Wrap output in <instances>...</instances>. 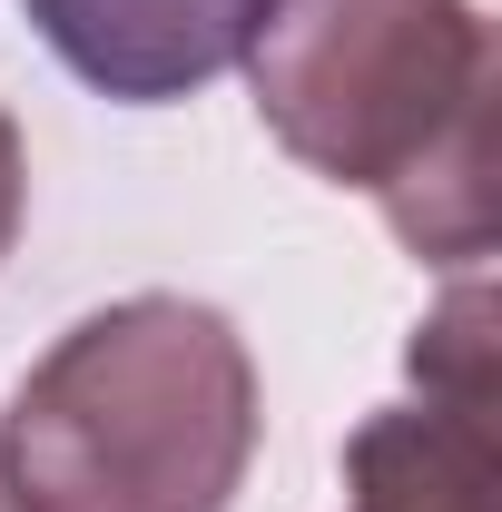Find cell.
Masks as SVG:
<instances>
[{
  "instance_id": "6da1fadb",
  "label": "cell",
  "mask_w": 502,
  "mask_h": 512,
  "mask_svg": "<svg viewBox=\"0 0 502 512\" xmlns=\"http://www.w3.org/2000/svg\"><path fill=\"white\" fill-rule=\"evenodd\" d=\"M247 89L325 188H365L434 266L493 247V30L473 0H256Z\"/></svg>"
},
{
  "instance_id": "7a4b0ae2",
  "label": "cell",
  "mask_w": 502,
  "mask_h": 512,
  "mask_svg": "<svg viewBox=\"0 0 502 512\" xmlns=\"http://www.w3.org/2000/svg\"><path fill=\"white\" fill-rule=\"evenodd\" d=\"M20 512H227L256 463L247 335L197 296L79 316L0 414Z\"/></svg>"
},
{
  "instance_id": "3957f363",
  "label": "cell",
  "mask_w": 502,
  "mask_h": 512,
  "mask_svg": "<svg viewBox=\"0 0 502 512\" xmlns=\"http://www.w3.org/2000/svg\"><path fill=\"white\" fill-rule=\"evenodd\" d=\"M404 365L414 404H384L345 434V512H502L493 296L463 276Z\"/></svg>"
},
{
  "instance_id": "277c9868",
  "label": "cell",
  "mask_w": 502,
  "mask_h": 512,
  "mask_svg": "<svg viewBox=\"0 0 502 512\" xmlns=\"http://www.w3.org/2000/svg\"><path fill=\"white\" fill-rule=\"evenodd\" d=\"M20 10L99 99L128 109L197 99L217 69H237L256 20V0H20Z\"/></svg>"
},
{
  "instance_id": "5b68a950",
  "label": "cell",
  "mask_w": 502,
  "mask_h": 512,
  "mask_svg": "<svg viewBox=\"0 0 502 512\" xmlns=\"http://www.w3.org/2000/svg\"><path fill=\"white\" fill-rule=\"evenodd\" d=\"M20 207H30V158H20V128H10V109H0V256H10V237H20Z\"/></svg>"
},
{
  "instance_id": "8992f818",
  "label": "cell",
  "mask_w": 502,
  "mask_h": 512,
  "mask_svg": "<svg viewBox=\"0 0 502 512\" xmlns=\"http://www.w3.org/2000/svg\"><path fill=\"white\" fill-rule=\"evenodd\" d=\"M0 512H20V493H10V463H0Z\"/></svg>"
}]
</instances>
